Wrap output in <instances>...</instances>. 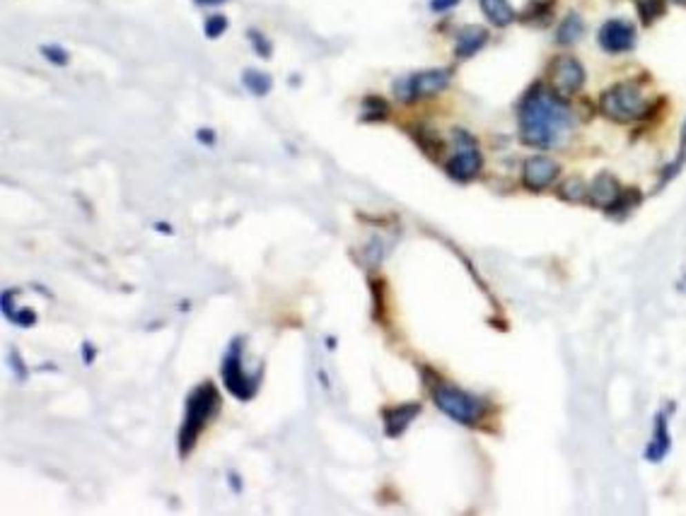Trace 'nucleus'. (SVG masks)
Instances as JSON below:
<instances>
[{
    "label": "nucleus",
    "mask_w": 686,
    "mask_h": 516,
    "mask_svg": "<svg viewBox=\"0 0 686 516\" xmlns=\"http://www.w3.org/2000/svg\"><path fill=\"white\" fill-rule=\"evenodd\" d=\"M246 37H249L251 46H254V51L259 53L261 58H271V53H273V46H271V41L259 32V29H249V32H246Z\"/></svg>",
    "instance_id": "obj_23"
},
{
    "label": "nucleus",
    "mask_w": 686,
    "mask_h": 516,
    "mask_svg": "<svg viewBox=\"0 0 686 516\" xmlns=\"http://www.w3.org/2000/svg\"><path fill=\"white\" fill-rule=\"evenodd\" d=\"M80 357H82V364H85V367H90L92 362H95V357H97V347L92 345L90 340H82V347H80Z\"/></svg>",
    "instance_id": "obj_28"
},
{
    "label": "nucleus",
    "mask_w": 686,
    "mask_h": 516,
    "mask_svg": "<svg viewBox=\"0 0 686 516\" xmlns=\"http://www.w3.org/2000/svg\"><path fill=\"white\" fill-rule=\"evenodd\" d=\"M669 444H672V437H669V429H667V420L662 413L655 415V432H652L650 442H647V448H645V458L650 463H660L662 458L667 456L669 451Z\"/></svg>",
    "instance_id": "obj_14"
},
{
    "label": "nucleus",
    "mask_w": 686,
    "mask_h": 516,
    "mask_svg": "<svg viewBox=\"0 0 686 516\" xmlns=\"http://www.w3.org/2000/svg\"><path fill=\"white\" fill-rule=\"evenodd\" d=\"M681 164H684V154H679V157H676V162H674V164H669V167L665 169V176H662V186H665V183L669 181V178H674V176H676V172H679V169H681Z\"/></svg>",
    "instance_id": "obj_29"
},
{
    "label": "nucleus",
    "mask_w": 686,
    "mask_h": 516,
    "mask_svg": "<svg viewBox=\"0 0 686 516\" xmlns=\"http://www.w3.org/2000/svg\"><path fill=\"white\" fill-rule=\"evenodd\" d=\"M621 186L611 174H599L592 181V186L587 188V198L592 205L602 207V210H611L616 205V200L621 198Z\"/></svg>",
    "instance_id": "obj_12"
},
{
    "label": "nucleus",
    "mask_w": 686,
    "mask_h": 516,
    "mask_svg": "<svg viewBox=\"0 0 686 516\" xmlns=\"http://www.w3.org/2000/svg\"><path fill=\"white\" fill-rule=\"evenodd\" d=\"M430 395H433V403L447 415L449 420L464 424V427H473L478 420L486 413V403L483 398H478L476 393H469V391H462L452 384H435L430 386Z\"/></svg>",
    "instance_id": "obj_4"
},
{
    "label": "nucleus",
    "mask_w": 686,
    "mask_h": 516,
    "mask_svg": "<svg viewBox=\"0 0 686 516\" xmlns=\"http://www.w3.org/2000/svg\"><path fill=\"white\" fill-rule=\"evenodd\" d=\"M19 289H5L3 292V313H5V318H10L12 321V316H14V304H12V299H14V294H17Z\"/></svg>",
    "instance_id": "obj_27"
},
{
    "label": "nucleus",
    "mask_w": 686,
    "mask_h": 516,
    "mask_svg": "<svg viewBox=\"0 0 686 516\" xmlns=\"http://www.w3.org/2000/svg\"><path fill=\"white\" fill-rule=\"evenodd\" d=\"M196 138H198V143H203V145H213V143H215V130L198 128L196 130Z\"/></svg>",
    "instance_id": "obj_30"
},
{
    "label": "nucleus",
    "mask_w": 686,
    "mask_h": 516,
    "mask_svg": "<svg viewBox=\"0 0 686 516\" xmlns=\"http://www.w3.org/2000/svg\"><path fill=\"white\" fill-rule=\"evenodd\" d=\"M599 111L611 121H636L650 111V96L638 82H616L599 99Z\"/></svg>",
    "instance_id": "obj_3"
},
{
    "label": "nucleus",
    "mask_w": 686,
    "mask_h": 516,
    "mask_svg": "<svg viewBox=\"0 0 686 516\" xmlns=\"http://www.w3.org/2000/svg\"><path fill=\"white\" fill-rule=\"evenodd\" d=\"M636 43V29L626 19H609L599 29V46L607 53H623L631 51Z\"/></svg>",
    "instance_id": "obj_9"
},
{
    "label": "nucleus",
    "mask_w": 686,
    "mask_h": 516,
    "mask_svg": "<svg viewBox=\"0 0 686 516\" xmlns=\"http://www.w3.org/2000/svg\"><path fill=\"white\" fill-rule=\"evenodd\" d=\"M585 193H587V191H585V183H582V178H578V176L568 178V181L560 186V196H563L565 200H575V203H578V200H582V198H585Z\"/></svg>",
    "instance_id": "obj_21"
},
{
    "label": "nucleus",
    "mask_w": 686,
    "mask_h": 516,
    "mask_svg": "<svg viewBox=\"0 0 686 516\" xmlns=\"http://www.w3.org/2000/svg\"><path fill=\"white\" fill-rule=\"evenodd\" d=\"M454 5H459V0H430V8L435 12H444V10L454 8Z\"/></svg>",
    "instance_id": "obj_31"
},
{
    "label": "nucleus",
    "mask_w": 686,
    "mask_h": 516,
    "mask_svg": "<svg viewBox=\"0 0 686 516\" xmlns=\"http://www.w3.org/2000/svg\"><path fill=\"white\" fill-rule=\"evenodd\" d=\"M227 29V17L225 14H210L203 24V32H206L208 39H217L222 32Z\"/></svg>",
    "instance_id": "obj_24"
},
{
    "label": "nucleus",
    "mask_w": 686,
    "mask_h": 516,
    "mask_svg": "<svg viewBox=\"0 0 686 516\" xmlns=\"http://www.w3.org/2000/svg\"><path fill=\"white\" fill-rule=\"evenodd\" d=\"M227 477H230V482H232V490H235V492H242V485H239V475H237L235 471H230V473H227Z\"/></svg>",
    "instance_id": "obj_32"
},
{
    "label": "nucleus",
    "mask_w": 686,
    "mask_h": 516,
    "mask_svg": "<svg viewBox=\"0 0 686 516\" xmlns=\"http://www.w3.org/2000/svg\"><path fill=\"white\" fill-rule=\"evenodd\" d=\"M454 143H457V152L449 157L447 162V174L457 181H469L473 178L483 167V154L478 149L473 135L464 133V130H454Z\"/></svg>",
    "instance_id": "obj_7"
},
{
    "label": "nucleus",
    "mask_w": 686,
    "mask_h": 516,
    "mask_svg": "<svg viewBox=\"0 0 686 516\" xmlns=\"http://www.w3.org/2000/svg\"><path fill=\"white\" fill-rule=\"evenodd\" d=\"M560 167L551 157H529L522 169V181L529 191H544L556 181Z\"/></svg>",
    "instance_id": "obj_10"
},
{
    "label": "nucleus",
    "mask_w": 686,
    "mask_h": 516,
    "mask_svg": "<svg viewBox=\"0 0 686 516\" xmlns=\"http://www.w3.org/2000/svg\"><path fill=\"white\" fill-rule=\"evenodd\" d=\"M488 41V32L481 24H467L459 29L457 43H454V56L457 58H471L476 51H481Z\"/></svg>",
    "instance_id": "obj_13"
},
{
    "label": "nucleus",
    "mask_w": 686,
    "mask_h": 516,
    "mask_svg": "<svg viewBox=\"0 0 686 516\" xmlns=\"http://www.w3.org/2000/svg\"><path fill=\"white\" fill-rule=\"evenodd\" d=\"M12 323L19 328H32L34 323H37V313H34L32 309H17L12 316Z\"/></svg>",
    "instance_id": "obj_26"
},
{
    "label": "nucleus",
    "mask_w": 686,
    "mask_h": 516,
    "mask_svg": "<svg viewBox=\"0 0 686 516\" xmlns=\"http://www.w3.org/2000/svg\"><path fill=\"white\" fill-rule=\"evenodd\" d=\"M242 85H244L254 96H266L271 90H273V77H271L268 72L256 70V68H246V70L242 72Z\"/></svg>",
    "instance_id": "obj_17"
},
{
    "label": "nucleus",
    "mask_w": 686,
    "mask_h": 516,
    "mask_svg": "<svg viewBox=\"0 0 686 516\" xmlns=\"http://www.w3.org/2000/svg\"><path fill=\"white\" fill-rule=\"evenodd\" d=\"M449 77H452V70H447V68H430V70H420L409 77H401V80L394 82L391 90L401 101L428 99V96H435L449 85Z\"/></svg>",
    "instance_id": "obj_6"
},
{
    "label": "nucleus",
    "mask_w": 686,
    "mask_h": 516,
    "mask_svg": "<svg viewBox=\"0 0 686 516\" xmlns=\"http://www.w3.org/2000/svg\"><path fill=\"white\" fill-rule=\"evenodd\" d=\"M553 0H531L529 5H527V10L522 12V19L525 22H534V19H541V22H546V19L551 17V10H553Z\"/></svg>",
    "instance_id": "obj_19"
},
{
    "label": "nucleus",
    "mask_w": 686,
    "mask_h": 516,
    "mask_svg": "<svg viewBox=\"0 0 686 516\" xmlns=\"http://www.w3.org/2000/svg\"><path fill=\"white\" fill-rule=\"evenodd\" d=\"M196 5H220V3H225V0H193Z\"/></svg>",
    "instance_id": "obj_33"
},
{
    "label": "nucleus",
    "mask_w": 686,
    "mask_h": 516,
    "mask_svg": "<svg viewBox=\"0 0 686 516\" xmlns=\"http://www.w3.org/2000/svg\"><path fill=\"white\" fill-rule=\"evenodd\" d=\"M420 415V403H404L391 405L382 410V422H384V434L389 439H396L409 429V424Z\"/></svg>",
    "instance_id": "obj_11"
},
{
    "label": "nucleus",
    "mask_w": 686,
    "mask_h": 516,
    "mask_svg": "<svg viewBox=\"0 0 686 516\" xmlns=\"http://www.w3.org/2000/svg\"><path fill=\"white\" fill-rule=\"evenodd\" d=\"M570 109L563 96L544 85H534L525 94L517 109L522 143L534 147H553L570 128Z\"/></svg>",
    "instance_id": "obj_1"
},
{
    "label": "nucleus",
    "mask_w": 686,
    "mask_h": 516,
    "mask_svg": "<svg viewBox=\"0 0 686 516\" xmlns=\"http://www.w3.org/2000/svg\"><path fill=\"white\" fill-rule=\"evenodd\" d=\"M220 391L210 384V381H203L198 384L191 393L184 400V422L179 427V437H177V446H179V458H186L188 453L193 451L198 437L206 429V424L220 413Z\"/></svg>",
    "instance_id": "obj_2"
},
{
    "label": "nucleus",
    "mask_w": 686,
    "mask_h": 516,
    "mask_svg": "<svg viewBox=\"0 0 686 516\" xmlns=\"http://www.w3.org/2000/svg\"><path fill=\"white\" fill-rule=\"evenodd\" d=\"M478 5L496 27H507L515 22V10L507 0H478Z\"/></svg>",
    "instance_id": "obj_15"
},
{
    "label": "nucleus",
    "mask_w": 686,
    "mask_h": 516,
    "mask_svg": "<svg viewBox=\"0 0 686 516\" xmlns=\"http://www.w3.org/2000/svg\"><path fill=\"white\" fill-rule=\"evenodd\" d=\"M242 338H232L230 340V350L225 352L222 357V364H220V376H222V384L225 389L235 395L237 400H251L259 391V384H261V374L264 369L254 371V374H246L244 367H242Z\"/></svg>",
    "instance_id": "obj_5"
},
{
    "label": "nucleus",
    "mask_w": 686,
    "mask_h": 516,
    "mask_svg": "<svg viewBox=\"0 0 686 516\" xmlns=\"http://www.w3.org/2000/svg\"><path fill=\"white\" fill-rule=\"evenodd\" d=\"M681 143L686 145V123H684V130H681Z\"/></svg>",
    "instance_id": "obj_36"
},
{
    "label": "nucleus",
    "mask_w": 686,
    "mask_h": 516,
    "mask_svg": "<svg viewBox=\"0 0 686 516\" xmlns=\"http://www.w3.org/2000/svg\"><path fill=\"white\" fill-rule=\"evenodd\" d=\"M582 34H585L582 17H580L578 12H570L568 17H565L563 22L558 24V29H556V41L563 43V46H568V43L580 41V37H582Z\"/></svg>",
    "instance_id": "obj_16"
},
{
    "label": "nucleus",
    "mask_w": 686,
    "mask_h": 516,
    "mask_svg": "<svg viewBox=\"0 0 686 516\" xmlns=\"http://www.w3.org/2000/svg\"><path fill=\"white\" fill-rule=\"evenodd\" d=\"M585 82V68L580 65L578 58L573 56H560L553 61L551 65V85H553V92L565 96H573L575 92L582 87Z\"/></svg>",
    "instance_id": "obj_8"
},
{
    "label": "nucleus",
    "mask_w": 686,
    "mask_h": 516,
    "mask_svg": "<svg viewBox=\"0 0 686 516\" xmlns=\"http://www.w3.org/2000/svg\"><path fill=\"white\" fill-rule=\"evenodd\" d=\"M636 8L640 12L643 22H655L660 14H665V0H636Z\"/></svg>",
    "instance_id": "obj_20"
},
{
    "label": "nucleus",
    "mask_w": 686,
    "mask_h": 516,
    "mask_svg": "<svg viewBox=\"0 0 686 516\" xmlns=\"http://www.w3.org/2000/svg\"><path fill=\"white\" fill-rule=\"evenodd\" d=\"M389 116V104L380 96H365L362 99V111H360V118L362 121H384Z\"/></svg>",
    "instance_id": "obj_18"
},
{
    "label": "nucleus",
    "mask_w": 686,
    "mask_h": 516,
    "mask_svg": "<svg viewBox=\"0 0 686 516\" xmlns=\"http://www.w3.org/2000/svg\"><path fill=\"white\" fill-rule=\"evenodd\" d=\"M10 369L14 371V376H17V381L22 384V381H27V376H29V369H27V364H24V360H22V355H19V350H10Z\"/></svg>",
    "instance_id": "obj_25"
},
{
    "label": "nucleus",
    "mask_w": 686,
    "mask_h": 516,
    "mask_svg": "<svg viewBox=\"0 0 686 516\" xmlns=\"http://www.w3.org/2000/svg\"><path fill=\"white\" fill-rule=\"evenodd\" d=\"M672 3H676V5H684V8H686V0H672Z\"/></svg>",
    "instance_id": "obj_37"
},
{
    "label": "nucleus",
    "mask_w": 686,
    "mask_h": 516,
    "mask_svg": "<svg viewBox=\"0 0 686 516\" xmlns=\"http://www.w3.org/2000/svg\"><path fill=\"white\" fill-rule=\"evenodd\" d=\"M155 227H157V229L162 231V234H172V227H169V225H162V222H157V225H155Z\"/></svg>",
    "instance_id": "obj_34"
},
{
    "label": "nucleus",
    "mask_w": 686,
    "mask_h": 516,
    "mask_svg": "<svg viewBox=\"0 0 686 516\" xmlns=\"http://www.w3.org/2000/svg\"><path fill=\"white\" fill-rule=\"evenodd\" d=\"M41 56L46 58L48 63H53V65H68V58H70L66 48H61L58 43H43Z\"/></svg>",
    "instance_id": "obj_22"
},
{
    "label": "nucleus",
    "mask_w": 686,
    "mask_h": 516,
    "mask_svg": "<svg viewBox=\"0 0 686 516\" xmlns=\"http://www.w3.org/2000/svg\"><path fill=\"white\" fill-rule=\"evenodd\" d=\"M326 345H329V350H333V347H336V338L329 336V338H326Z\"/></svg>",
    "instance_id": "obj_35"
}]
</instances>
